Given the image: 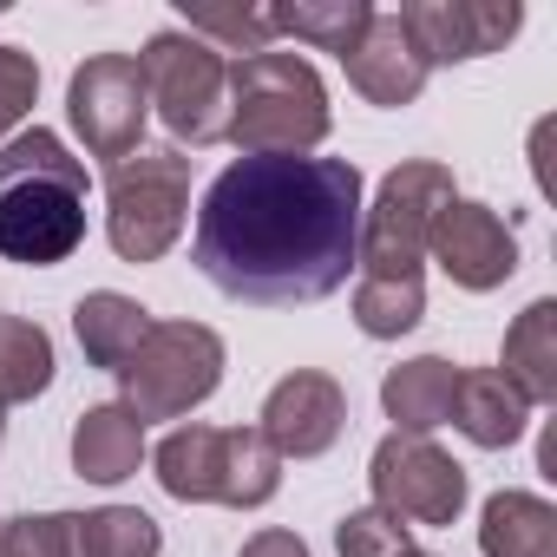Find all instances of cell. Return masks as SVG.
<instances>
[{"instance_id": "obj_3", "label": "cell", "mask_w": 557, "mask_h": 557, "mask_svg": "<svg viewBox=\"0 0 557 557\" xmlns=\"http://www.w3.org/2000/svg\"><path fill=\"white\" fill-rule=\"evenodd\" d=\"M151 466H158V485L184 505L256 511L283 492V459L256 426H171Z\"/></svg>"}, {"instance_id": "obj_24", "label": "cell", "mask_w": 557, "mask_h": 557, "mask_svg": "<svg viewBox=\"0 0 557 557\" xmlns=\"http://www.w3.org/2000/svg\"><path fill=\"white\" fill-rule=\"evenodd\" d=\"M158 550H164V531L138 505L73 511V557H158Z\"/></svg>"}, {"instance_id": "obj_21", "label": "cell", "mask_w": 557, "mask_h": 557, "mask_svg": "<svg viewBox=\"0 0 557 557\" xmlns=\"http://www.w3.org/2000/svg\"><path fill=\"white\" fill-rule=\"evenodd\" d=\"M53 335L27 315H0V413L53 387Z\"/></svg>"}, {"instance_id": "obj_20", "label": "cell", "mask_w": 557, "mask_h": 557, "mask_svg": "<svg viewBox=\"0 0 557 557\" xmlns=\"http://www.w3.org/2000/svg\"><path fill=\"white\" fill-rule=\"evenodd\" d=\"M485 557H557V505L537 492H492L479 511Z\"/></svg>"}, {"instance_id": "obj_8", "label": "cell", "mask_w": 557, "mask_h": 557, "mask_svg": "<svg viewBox=\"0 0 557 557\" xmlns=\"http://www.w3.org/2000/svg\"><path fill=\"white\" fill-rule=\"evenodd\" d=\"M368 485H374V505L387 518H400L407 531L453 524L466 511V466L420 433H387L368 459Z\"/></svg>"}, {"instance_id": "obj_1", "label": "cell", "mask_w": 557, "mask_h": 557, "mask_svg": "<svg viewBox=\"0 0 557 557\" xmlns=\"http://www.w3.org/2000/svg\"><path fill=\"white\" fill-rule=\"evenodd\" d=\"M361 236V171L348 158H236L210 177L190 262L249 309L322 302L348 283Z\"/></svg>"}, {"instance_id": "obj_10", "label": "cell", "mask_w": 557, "mask_h": 557, "mask_svg": "<svg viewBox=\"0 0 557 557\" xmlns=\"http://www.w3.org/2000/svg\"><path fill=\"white\" fill-rule=\"evenodd\" d=\"M400 27L433 73V66H466V60L498 53L524 27V8L518 0H407Z\"/></svg>"}, {"instance_id": "obj_33", "label": "cell", "mask_w": 557, "mask_h": 557, "mask_svg": "<svg viewBox=\"0 0 557 557\" xmlns=\"http://www.w3.org/2000/svg\"><path fill=\"white\" fill-rule=\"evenodd\" d=\"M0 440H8V413H0Z\"/></svg>"}, {"instance_id": "obj_7", "label": "cell", "mask_w": 557, "mask_h": 557, "mask_svg": "<svg viewBox=\"0 0 557 557\" xmlns=\"http://www.w3.org/2000/svg\"><path fill=\"white\" fill-rule=\"evenodd\" d=\"M223 387V335L203 322H151L138 355L119 368V407L145 420H184Z\"/></svg>"}, {"instance_id": "obj_17", "label": "cell", "mask_w": 557, "mask_h": 557, "mask_svg": "<svg viewBox=\"0 0 557 557\" xmlns=\"http://www.w3.org/2000/svg\"><path fill=\"white\" fill-rule=\"evenodd\" d=\"M138 466H145V426H138L119 400L86 407V413L73 420V472H79V479H92V485H125V479H138Z\"/></svg>"}, {"instance_id": "obj_22", "label": "cell", "mask_w": 557, "mask_h": 557, "mask_svg": "<svg viewBox=\"0 0 557 557\" xmlns=\"http://www.w3.org/2000/svg\"><path fill=\"white\" fill-rule=\"evenodd\" d=\"M14 184H60L73 197H86V158H73L66 138L47 132V125L14 132L0 145V190H14Z\"/></svg>"}, {"instance_id": "obj_16", "label": "cell", "mask_w": 557, "mask_h": 557, "mask_svg": "<svg viewBox=\"0 0 557 557\" xmlns=\"http://www.w3.org/2000/svg\"><path fill=\"white\" fill-rule=\"evenodd\" d=\"M453 394H459V368L446 355H413L400 368H387L381 381V407L394 420V433H433L453 420Z\"/></svg>"}, {"instance_id": "obj_29", "label": "cell", "mask_w": 557, "mask_h": 557, "mask_svg": "<svg viewBox=\"0 0 557 557\" xmlns=\"http://www.w3.org/2000/svg\"><path fill=\"white\" fill-rule=\"evenodd\" d=\"M184 34H197L203 47H249V53H269V40H275V21L269 14H190V27Z\"/></svg>"}, {"instance_id": "obj_32", "label": "cell", "mask_w": 557, "mask_h": 557, "mask_svg": "<svg viewBox=\"0 0 557 557\" xmlns=\"http://www.w3.org/2000/svg\"><path fill=\"white\" fill-rule=\"evenodd\" d=\"M407 557H440V550H407Z\"/></svg>"}, {"instance_id": "obj_19", "label": "cell", "mask_w": 557, "mask_h": 557, "mask_svg": "<svg viewBox=\"0 0 557 557\" xmlns=\"http://www.w3.org/2000/svg\"><path fill=\"white\" fill-rule=\"evenodd\" d=\"M498 374L531 400V407H550L557 400V302L537 296L511 329H505V361Z\"/></svg>"}, {"instance_id": "obj_31", "label": "cell", "mask_w": 557, "mask_h": 557, "mask_svg": "<svg viewBox=\"0 0 557 557\" xmlns=\"http://www.w3.org/2000/svg\"><path fill=\"white\" fill-rule=\"evenodd\" d=\"M537 466H544V479H557V433L537 440Z\"/></svg>"}, {"instance_id": "obj_15", "label": "cell", "mask_w": 557, "mask_h": 557, "mask_svg": "<svg viewBox=\"0 0 557 557\" xmlns=\"http://www.w3.org/2000/svg\"><path fill=\"white\" fill-rule=\"evenodd\" d=\"M453 426L485 446V453H505L524 440L531 426V400L498 374V368H459V394H453Z\"/></svg>"}, {"instance_id": "obj_5", "label": "cell", "mask_w": 557, "mask_h": 557, "mask_svg": "<svg viewBox=\"0 0 557 557\" xmlns=\"http://www.w3.org/2000/svg\"><path fill=\"white\" fill-rule=\"evenodd\" d=\"M138 79H145V99L158 106V119H164V132L177 145H190V151L223 145V125H230V60L216 47H203L184 27H164V34L145 40Z\"/></svg>"}, {"instance_id": "obj_4", "label": "cell", "mask_w": 557, "mask_h": 557, "mask_svg": "<svg viewBox=\"0 0 557 557\" xmlns=\"http://www.w3.org/2000/svg\"><path fill=\"white\" fill-rule=\"evenodd\" d=\"M190 223V158L177 145H138L106 164V243L125 262H164Z\"/></svg>"}, {"instance_id": "obj_14", "label": "cell", "mask_w": 557, "mask_h": 557, "mask_svg": "<svg viewBox=\"0 0 557 557\" xmlns=\"http://www.w3.org/2000/svg\"><path fill=\"white\" fill-rule=\"evenodd\" d=\"M348 66V86L368 99V106H413L420 92H426V60H420V47L407 40V27H400V14H374L368 21V34L355 40V53L342 60Z\"/></svg>"}, {"instance_id": "obj_2", "label": "cell", "mask_w": 557, "mask_h": 557, "mask_svg": "<svg viewBox=\"0 0 557 557\" xmlns=\"http://www.w3.org/2000/svg\"><path fill=\"white\" fill-rule=\"evenodd\" d=\"M329 86L302 53H243L230 66V125L223 138L243 158H309L329 138Z\"/></svg>"}, {"instance_id": "obj_6", "label": "cell", "mask_w": 557, "mask_h": 557, "mask_svg": "<svg viewBox=\"0 0 557 557\" xmlns=\"http://www.w3.org/2000/svg\"><path fill=\"white\" fill-rule=\"evenodd\" d=\"M446 203H459L453 171L440 158H407L381 177L374 203L361 210V236H355V269L361 275H420L433 223L446 216Z\"/></svg>"}, {"instance_id": "obj_23", "label": "cell", "mask_w": 557, "mask_h": 557, "mask_svg": "<svg viewBox=\"0 0 557 557\" xmlns=\"http://www.w3.org/2000/svg\"><path fill=\"white\" fill-rule=\"evenodd\" d=\"M269 21H275V34H289V40H302V47H315V53L348 60L355 40H361L368 21H374V8H368V0H296V8H275Z\"/></svg>"}, {"instance_id": "obj_26", "label": "cell", "mask_w": 557, "mask_h": 557, "mask_svg": "<svg viewBox=\"0 0 557 557\" xmlns=\"http://www.w3.org/2000/svg\"><path fill=\"white\" fill-rule=\"evenodd\" d=\"M335 550L342 557H407L413 550V531L400 518H387L381 505H368V511H348L335 524Z\"/></svg>"}, {"instance_id": "obj_30", "label": "cell", "mask_w": 557, "mask_h": 557, "mask_svg": "<svg viewBox=\"0 0 557 557\" xmlns=\"http://www.w3.org/2000/svg\"><path fill=\"white\" fill-rule=\"evenodd\" d=\"M236 557H309V544H302L296 531H283V524H269V531L243 537V550H236Z\"/></svg>"}, {"instance_id": "obj_11", "label": "cell", "mask_w": 557, "mask_h": 557, "mask_svg": "<svg viewBox=\"0 0 557 557\" xmlns=\"http://www.w3.org/2000/svg\"><path fill=\"white\" fill-rule=\"evenodd\" d=\"M262 440L275 446V459H322L342 433H348V394L335 374L322 368H296L283 374L269 394H262V413H256Z\"/></svg>"}, {"instance_id": "obj_27", "label": "cell", "mask_w": 557, "mask_h": 557, "mask_svg": "<svg viewBox=\"0 0 557 557\" xmlns=\"http://www.w3.org/2000/svg\"><path fill=\"white\" fill-rule=\"evenodd\" d=\"M0 557H73V511H27L0 524Z\"/></svg>"}, {"instance_id": "obj_28", "label": "cell", "mask_w": 557, "mask_h": 557, "mask_svg": "<svg viewBox=\"0 0 557 557\" xmlns=\"http://www.w3.org/2000/svg\"><path fill=\"white\" fill-rule=\"evenodd\" d=\"M34 99H40V60L27 47H0V145L34 112Z\"/></svg>"}, {"instance_id": "obj_13", "label": "cell", "mask_w": 557, "mask_h": 557, "mask_svg": "<svg viewBox=\"0 0 557 557\" xmlns=\"http://www.w3.org/2000/svg\"><path fill=\"white\" fill-rule=\"evenodd\" d=\"M86 243V197L60 190V184H14L0 190V256L27 262V269H53Z\"/></svg>"}, {"instance_id": "obj_18", "label": "cell", "mask_w": 557, "mask_h": 557, "mask_svg": "<svg viewBox=\"0 0 557 557\" xmlns=\"http://www.w3.org/2000/svg\"><path fill=\"white\" fill-rule=\"evenodd\" d=\"M73 335H79V348H86L92 368L119 374L138 355V342L151 335V309L132 302V296H119V289H92V296L73 302Z\"/></svg>"}, {"instance_id": "obj_9", "label": "cell", "mask_w": 557, "mask_h": 557, "mask_svg": "<svg viewBox=\"0 0 557 557\" xmlns=\"http://www.w3.org/2000/svg\"><path fill=\"white\" fill-rule=\"evenodd\" d=\"M66 119H73V132H79V145L92 158H106V164L132 158L145 145V119H151L138 60L132 53H92L86 66H73V79H66Z\"/></svg>"}, {"instance_id": "obj_12", "label": "cell", "mask_w": 557, "mask_h": 557, "mask_svg": "<svg viewBox=\"0 0 557 557\" xmlns=\"http://www.w3.org/2000/svg\"><path fill=\"white\" fill-rule=\"evenodd\" d=\"M426 256L446 269L453 289H472V296H492V289H505L511 275H518V236H511V223L492 203H466V197L446 203V216L433 223Z\"/></svg>"}, {"instance_id": "obj_25", "label": "cell", "mask_w": 557, "mask_h": 557, "mask_svg": "<svg viewBox=\"0 0 557 557\" xmlns=\"http://www.w3.org/2000/svg\"><path fill=\"white\" fill-rule=\"evenodd\" d=\"M426 315V283L420 275H361L355 283V329L368 342H400Z\"/></svg>"}]
</instances>
